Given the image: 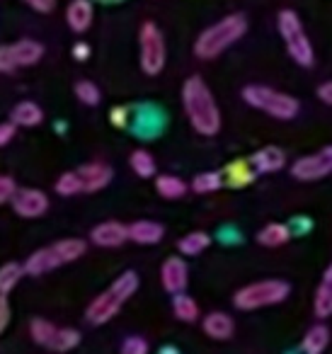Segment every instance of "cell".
Instances as JSON below:
<instances>
[{"instance_id":"cell-1","label":"cell","mask_w":332,"mask_h":354,"mask_svg":"<svg viewBox=\"0 0 332 354\" xmlns=\"http://www.w3.org/2000/svg\"><path fill=\"white\" fill-rule=\"evenodd\" d=\"M182 104H185V114L190 124L204 136H214L221 129V109L216 104L214 95H211L209 85L199 78L192 75L182 85Z\"/></svg>"},{"instance_id":"cell-2","label":"cell","mask_w":332,"mask_h":354,"mask_svg":"<svg viewBox=\"0 0 332 354\" xmlns=\"http://www.w3.org/2000/svg\"><path fill=\"white\" fill-rule=\"evenodd\" d=\"M245 32H248V20H245V15L235 12V15L223 17V20H219L216 25H211L209 30L201 32L194 44V54L204 61L216 59V56L223 54L228 46H233L238 39H243Z\"/></svg>"},{"instance_id":"cell-3","label":"cell","mask_w":332,"mask_h":354,"mask_svg":"<svg viewBox=\"0 0 332 354\" xmlns=\"http://www.w3.org/2000/svg\"><path fill=\"white\" fill-rule=\"evenodd\" d=\"M136 289H138V274L136 272H124L122 277H117V279L112 281L109 289H104L102 294L88 306V310H85L88 323H93V325L109 323V320L122 310V306L136 294Z\"/></svg>"},{"instance_id":"cell-4","label":"cell","mask_w":332,"mask_h":354,"mask_svg":"<svg viewBox=\"0 0 332 354\" xmlns=\"http://www.w3.org/2000/svg\"><path fill=\"white\" fill-rule=\"evenodd\" d=\"M243 100L250 107L259 109V112L269 114V117L279 119V122H288L298 114L301 104L293 95H286L282 90L267 88V85H245Z\"/></svg>"},{"instance_id":"cell-5","label":"cell","mask_w":332,"mask_h":354,"mask_svg":"<svg viewBox=\"0 0 332 354\" xmlns=\"http://www.w3.org/2000/svg\"><path fill=\"white\" fill-rule=\"evenodd\" d=\"M85 243L80 238H66V241H59L54 245H46L42 250H37L30 260L25 262V272L32 277L46 274V272L56 270L61 265H68V262H75L78 257L85 255Z\"/></svg>"},{"instance_id":"cell-6","label":"cell","mask_w":332,"mask_h":354,"mask_svg":"<svg viewBox=\"0 0 332 354\" xmlns=\"http://www.w3.org/2000/svg\"><path fill=\"white\" fill-rule=\"evenodd\" d=\"M288 291H291V286H288L286 281L262 279V281H255V284H248V286H243V289L235 291L233 304H235V308H240V310L267 308V306L286 301Z\"/></svg>"},{"instance_id":"cell-7","label":"cell","mask_w":332,"mask_h":354,"mask_svg":"<svg viewBox=\"0 0 332 354\" xmlns=\"http://www.w3.org/2000/svg\"><path fill=\"white\" fill-rule=\"evenodd\" d=\"M277 25H279V35H282L284 44H286L288 56H291L298 66H303V68L313 66L315 51H313V44H311V39H308L306 30H303L301 17L293 10H282L279 12Z\"/></svg>"},{"instance_id":"cell-8","label":"cell","mask_w":332,"mask_h":354,"mask_svg":"<svg viewBox=\"0 0 332 354\" xmlns=\"http://www.w3.org/2000/svg\"><path fill=\"white\" fill-rule=\"evenodd\" d=\"M138 44H141V68L148 75H158L165 66V39L160 30L153 22H143L138 32Z\"/></svg>"},{"instance_id":"cell-9","label":"cell","mask_w":332,"mask_h":354,"mask_svg":"<svg viewBox=\"0 0 332 354\" xmlns=\"http://www.w3.org/2000/svg\"><path fill=\"white\" fill-rule=\"evenodd\" d=\"M44 56V46L39 41H17V44L0 46V73H10L22 66H35Z\"/></svg>"},{"instance_id":"cell-10","label":"cell","mask_w":332,"mask_h":354,"mask_svg":"<svg viewBox=\"0 0 332 354\" xmlns=\"http://www.w3.org/2000/svg\"><path fill=\"white\" fill-rule=\"evenodd\" d=\"M291 175L301 183H315V180H322V177L332 175V146L322 148L317 153H311V156H303L293 162Z\"/></svg>"},{"instance_id":"cell-11","label":"cell","mask_w":332,"mask_h":354,"mask_svg":"<svg viewBox=\"0 0 332 354\" xmlns=\"http://www.w3.org/2000/svg\"><path fill=\"white\" fill-rule=\"evenodd\" d=\"M12 209L22 218H39L49 209V197L42 189H17L15 197H12Z\"/></svg>"},{"instance_id":"cell-12","label":"cell","mask_w":332,"mask_h":354,"mask_svg":"<svg viewBox=\"0 0 332 354\" xmlns=\"http://www.w3.org/2000/svg\"><path fill=\"white\" fill-rule=\"evenodd\" d=\"M160 281L163 289L170 291V294H180L187 289V281H190V270H187V262L182 257H167L160 267Z\"/></svg>"},{"instance_id":"cell-13","label":"cell","mask_w":332,"mask_h":354,"mask_svg":"<svg viewBox=\"0 0 332 354\" xmlns=\"http://www.w3.org/2000/svg\"><path fill=\"white\" fill-rule=\"evenodd\" d=\"M90 241L100 248H117L129 241V226H124L119 221H104L93 228Z\"/></svg>"},{"instance_id":"cell-14","label":"cell","mask_w":332,"mask_h":354,"mask_svg":"<svg viewBox=\"0 0 332 354\" xmlns=\"http://www.w3.org/2000/svg\"><path fill=\"white\" fill-rule=\"evenodd\" d=\"M78 175L83 180V192H98L112 183V167L104 162H88L78 167Z\"/></svg>"},{"instance_id":"cell-15","label":"cell","mask_w":332,"mask_h":354,"mask_svg":"<svg viewBox=\"0 0 332 354\" xmlns=\"http://www.w3.org/2000/svg\"><path fill=\"white\" fill-rule=\"evenodd\" d=\"M201 328H204V333L209 335L211 339H230L233 337L235 323L228 313H223V310H214V313H209L204 318Z\"/></svg>"},{"instance_id":"cell-16","label":"cell","mask_w":332,"mask_h":354,"mask_svg":"<svg viewBox=\"0 0 332 354\" xmlns=\"http://www.w3.org/2000/svg\"><path fill=\"white\" fill-rule=\"evenodd\" d=\"M313 310L320 320L330 318L332 315V265L325 270L320 284L315 289V296H313Z\"/></svg>"},{"instance_id":"cell-17","label":"cell","mask_w":332,"mask_h":354,"mask_svg":"<svg viewBox=\"0 0 332 354\" xmlns=\"http://www.w3.org/2000/svg\"><path fill=\"white\" fill-rule=\"evenodd\" d=\"M93 3L90 0H71L68 10H66V20H68V27L73 32H85L90 25H93Z\"/></svg>"},{"instance_id":"cell-18","label":"cell","mask_w":332,"mask_h":354,"mask_svg":"<svg viewBox=\"0 0 332 354\" xmlns=\"http://www.w3.org/2000/svg\"><path fill=\"white\" fill-rule=\"evenodd\" d=\"M165 236V228L156 221H136L129 226V241L138 243V245H156Z\"/></svg>"},{"instance_id":"cell-19","label":"cell","mask_w":332,"mask_h":354,"mask_svg":"<svg viewBox=\"0 0 332 354\" xmlns=\"http://www.w3.org/2000/svg\"><path fill=\"white\" fill-rule=\"evenodd\" d=\"M257 170H255L252 160H235L230 165H225L223 170V183L230 185V187H248L255 180Z\"/></svg>"},{"instance_id":"cell-20","label":"cell","mask_w":332,"mask_h":354,"mask_svg":"<svg viewBox=\"0 0 332 354\" xmlns=\"http://www.w3.org/2000/svg\"><path fill=\"white\" fill-rule=\"evenodd\" d=\"M252 165L257 172H277L282 170L284 165H286V156H284L282 148L277 146H267V148H259L257 153H255L252 158Z\"/></svg>"},{"instance_id":"cell-21","label":"cell","mask_w":332,"mask_h":354,"mask_svg":"<svg viewBox=\"0 0 332 354\" xmlns=\"http://www.w3.org/2000/svg\"><path fill=\"white\" fill-rule=\"evenodd\" d=\"M330 344V330L327 325L317 323L313 328H308V333L303 335V342H301V349L306 354H322Z\"/></svg>"},{"instance_id":"cell-22","label":"cell","mask_w":332,"mask_h":354,"mask_svg":"<svg viewBox=\"0 0 332 354\" xmlns=\"http://www.w3.org/2000/svg\"><path fill=\"white\" fill-rule=\"evenodd\" d=\"M10 119L17 127H39L44 122V112H42V107L37 102H20L12 109Z\"/></svg>"},{"instance_id":"cell-23","label":"cell","mask_w":332,"mask_h":354,"mask_svg":"<svg viewBox=\"0 0 332 354\" xmlns=\"http://www.w3.org/2000/svg\"><path fill=\"white\" fill-rule=\"evenodd\" d=\"M288 241H291V231H288L286 223H267V226L257 233V243L264 248H279Z\"/></svg>"},{"instance_id":"cell-24","label":"cell","mask_w":332,"mask_h":354,"mask_svg":"<svg viewBox=\"0 0 332 354\" xmlns=\"http://www.w3.org/2000/svg\"><path fill=\"white\" fill-rule=\"evenodd\" d=\"M209 245H211L209 233L194 231V233H187L185 238H180V243H177V250H180L182 255H187V257H194V255H199V252H204Z\"/></svg>"},{"instance_id":"cell-25","label":"cell","mask_w":332,"mask_h":354,"mask_svg":"<svg viewBox=\"0 0 332 354\" xmlns=\"http://www.w3.org/2000/svg\"><path fill=\"white\" fill-rule=\"evenodd\" d=\"M156 189H158V194L165 199H180V197H185L187 185H185V180H180L177 175H158Z\"/></svg>"},{"instance_id":"cell-26","label":"cell","mask_w":332,"mask_h":354,"mask_svg":"<svg viewBox=\"0 0 332 354\" xmlns=\"http://www.w3.org/2000/svg\"><path fill=\"white\" fill-rule=\"evenodd\" d=\"M80 344V333L73 328H56L54 337H51V342L46 344V349H51V352H68V349L78 347Z\"/></svg>"},{"instance_id":"cell-27","label":"cell","mask_w":332,"mask_h":354,"mask_svg":"<svg viewBox=\"0 0 332 354\" xmlns=\"http://www.w3.org/2000/svg\"><path fill=\"white\" fill-rule=\"evenodd\" d=\"M172 310H175V315L182 320V323H194L196 318H199V306H196V301L192 299V296L187 294H175V299H172Z\"/></svg>"},{"instance_id":"cell-28","label":"cell","mask_w":332,"mask_h":354,"mask_svg":"<svg viewBox=\"0 0 332 354\" xmlns=\"http://www.w3.org/2000/svg\"><path fill=\"white\" fill-rule=\"evenodd\" d=\"M223 185V172H199V175L192 180V189L196 194H209Z\"/></svg>"},{"instance_id":"cell-29","label":"cell","mask_w":332,"mask_h":354,"mask_svg":"<svg viewBox=\"0 0 332 354\" xmlns=\"http://www.w3.org/2000/svg\"><path fill=\"white\" fill-rule=\"evenodd\" d=\"M129 162H131V170L136 172L138 177H153L156 175V160H153L151 153L143 151V148L133 151L131 158H129Z\"/></svg>"},{"instance_id":"cell-30","label":"cell","mask_w":332,"mask_h":354,"mask_svg":"<svg viewBox=\"0 0 332 354\" xmlns=\"http://www.w3.org/2000/svg\"><path fill=\"white\" fill-rule=\"evenodd\" d=\"M22 274H25V267L17 265V262H8V265L0 267V294H10Z\"/></svg>"},{"instance_id":"cell-31","label":"cell","mask_w":332,"mask_h":354,"mask_svg":"<svg viewBox=\"0 0 332 354\" xmlns=\"http://www.w3.org/2000/svg\"><path fill=\"white\" fill-rule=\"evenodd\" d=\"M56 192L64 194V197H73V194L83 192V180H80L78 170H75V172H64V175L56 180Z\"/></svg>"},{"instance_id":"cell-32","label":"cell","mask_w":332,"mask_h":354,"mask_svg":"<svg viewBox=\"0 0 332 354\" xmlns=\"http://www.w3.org/2000/svg\"><path fill=\"white\" fill-rule=\"evenodd\" d=\"M54 333H56V325H51L49 320H42V318L32 320L30 335H32V339H35L37 344H42V347H46V344L51 342Z\"/></svg>"},{"instance_id":"cell-33","label":"cell","mask_w":332,"mask_h":354,"mask_svg":"<svg viewBox=\"0 0 332 354\" xmlns=\"http://www.w3.org/2000/svg\"><path fill=\"white\" fill-rule=\"evenodd\" d=\"M75 97L80 100L83 104H88V107H95V104H100V88L95 83H90V80H78L75 83Z\"/></svg>"},{"instance_id":"cell-34","label":"cell","mask_w":332,"mask_h":354,"mask_svg":"<svg viewBox=\"0 0 332 354\" xmlns=\"http://www.w3.org/2000/svg\"><path fill=\"white\" fill-rule=\"evenodd\" d=\"M122 352L124 354H146L148 352V342L141 335H131L122 342Z\"/></svg>"},{"instance_id":"cell-35","label":"cell","mask_w":332,"mask_h":354,"mask_svg":"<svg viewBox=\"0 0 332 354\" xmlns=\"http://www.w3.org/2000/svg\"><path fill=\"white\" fill-rule=\"evenodd\" d=\"M15 192H17L15 180H12V177H8V175H0V204L12 202Z\"/></svg>"},{"instance_id":"cell-36","label":"cell","mask_w":332,"mask_h":354,"mask_svg":"<svg viewBox=\"0 0 332 354\" xmlns=\"http://www.w3.org/2000/svg\"><path fill=\"white\" fill-rule=\"evenodd\" d=\"M15 131H17V124L12 122H6V124H0V148L3 146H8V143L15 138Z\"/></svg>"},{"instance_id":"cell-37","label":"cell","mask_w":332,"mask_h":354,"mask_svg":"<svg viewBox=\"0 0 332 354\" xmlns=\"http://www.w3.org/2000/svg\"><path fill=\"white\" fill-rule=\"evenodd\" d=\"M109 119H112V124L114 127H127V122H129V107H114L112 109V114H109Z\"/></svg>"},{"instance_id":"cell-38","label":"cell","mask_w":332,"mask_h":354,"mask_svg":"<svg viewBox=\"0 0 332 354\" xmlns=\"http://www.w3.org/2000/svg\"><path fill=\"white\" fill-rule=\"evenodd\" d=\"M25 3L37 12H51L56 8V0H25Z\"/></svg>"},{"instance_id":"cell-39","label":"cell","mask_w":332,"mask_h":354,"mask_svg":"<svg viewBox=\"0 0 332 354\" xmlns=\"http://www.w3.org/2000/svg\"><path fill=\"white\" fill-rule=\"evenodd\" d=\"M317 97L332 107V80H327V83H322L320 88H317Z\"/></svg>"},{"instance_id":"cell-40","label":"cell","mask_w":332,"mask_h":354,"mask_svg":"<svg viewBox=\"0 0 332 354\" xmlns=\"http://www.w3.org/2000/svg\"><path fill=\"white\" fill-rule=\"evenodd\" d=\"M8 315H10V310H8L6 294H0V330H3L8 325Z\"/></svg>"},{"instance_id":"cell-41","label":"cell","mask_w":332,"mask_h":354,"mask_svg":"<svg viewBox=\"0 0 332 354\" xmlns=\"http://www.w3.org/2000/svg\"><path fill=\"white\" fill-rule=\"evenodd\" d=\"M73 56H75L78 61H85V59L90 56V46H88V44H83V41H80V44H75V46H73Z\"/></svg>"},{"instance_id":"cell-42","label":"cell","mask_w":332,"mask_h":354,"mask_svg":"<svg viewBox=\"0 0 332 354\" xmlns=\"http://www.w3.org/2000/svg\"><path fill=\"white\" fill-rule=\"evenodd\" d=\"M160 352H163V354H177V349H175V347H163Z\"/></svg>"}]
</instances>
